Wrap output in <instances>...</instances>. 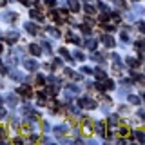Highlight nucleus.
Returning <instances> with one entry per match:
<instances>
[{
  "mask_svg": "<svg viewBox=\"0 0 145 145\" xmlns=\"http://www.w3.org/2000/svg\"><path fill=\"white\" fill-rule=\"evenodd\" d=\"M103 42H105L107 47H112V45H114V40H112L111 36H103Z\"/></svg>",
  "mask_w": 145,
  "mask_h": 145,
  "instance_id": "nucleus-1",
  "label": "nucleus"
},
{
  "mask_svg": "<svg viewBox=\"0 0 145 145\" xmlns=\"http://www.w3.org/2000/svg\"><path fill=\"white\" fill-rule=\"evenodd\" d=\"M25 29L29 31L31 35H36V25H33V24H27V25H25Z\"/></svg>",
  "mask_w": 145,
  "mask_h": 145,
  "instance_id": "nucleus-2",
  "label": "nucleus"
},
{
  "mask_svg": "<svg viewBox=\"0 0 145 145\" xmlns=\"http://www.w3.org/2000/svg\"><path fill=\"white\" fill-rule=\"evenodd\" d=\"M29 49H31V53H33V54H36V56L40 54V47H38V45H35V44H33V45H31Z\"/></svg>",
  "mask_w": 145,
  "mask_h": 145,
  "instance_id": "nucleus-3",
  "label": "nucleus"
},
{
  "mask_svg": "<svg viewBox=\"0 0 145 145\" xmlns=\"http://www.w3.org/2000/svg\"><path fill=\"white\" fill-rule=\"evenodd\" d=\"M69 6H71L72 11H78V2L76 0H69Z\"/></svg>",
  "mask_w": 145,
  "mask_h": 145,
  "instance_id": "nucleus-4",
  "label": "nucleus"
},
{
  "mask_svg": "<svg viewBox=\"0 0 145 145\" xmlns=\"http://www.w3.org/2000/svg\"><path fill=\"white\" fill-rule=\"evenodd\" d=\"M25 67H27V69H36V63L33 60H27L25 62Z\"/></svg>",
  "mask_w": 145,
  "mask_h": 145,
  "instance_id": "nucleus-5",
  "label": "nucleus"
},
{
  "mask_svg": "<svg viewBox=\"0 0 145 145\" xmlns=\"http://www.w3.org/2000/svg\"><path fill=\"white\" fill-rule=\"evenodd\" d=\"M127 63H129L131 67H138V65H140V60H131V58H129V60H127Z\"/></svg>",
  "mask_w": 145,
  "mask_h": 145,
  "instance_id": "nucleus-6",
  "label": "nucleus"
},
{
  "mask_svg": "<svg viewBox=\"0 0 145 145\" xmlns=\"http://www.w3.org/2000/svg\"><path fill=\"white\" fill-rule=\"evenodd\" d=\"M129 102L133 103V105H138V103H140V98H138V96H131V98H129Z\"/></svg>",
  "mask_w": 145,
  "mask_h": 145,
  "instance_id": "nucleus-7",
  "label": "nucleus"
},
{
  "mask_svg": "<svg viewBox=\"0 0 145 145\" xmlns=\"http://www.w3.org/2000/svg\"><path fill=\"white\" fill-rule=\"evenodd\" d=\"M136 49L138 51H145V42H136Z\"/></svg>",
  "mask_w": 145,
  "mask_h": 145,
  "instance_id": "nucleus-8",
  "label": "nucleus"
},
{
  "mask_svg": "<svg viewBox=\"0 0 145 145\" xmlns=\"http://www.w3.org/2000/svg\"><path fill=\"white\" fill-rule=\"evenodd\" d=\"M136 27H138V31L145 33V24H143V22H138V24H136Z\"/></svg>",
  "mask_w": 145,
  "mask_h": 145,
  "instance_id": "nucleus-9",
  "label": "nucleus"
},
{
  "mask_svg": "<svg viewBox=\"0 0 145 145\" xmlns=\"http://www.w3.org/2000/svg\"><path fill=\"white\" fill-rule=\"evenodd\" d=\"M116 6H118V7H121V9H123V7L127 6V4H125V0H116Z\"/></svg>",
  "mask_w": 145,
  "mask_h": 145,
  "instance_id": "nucleus-10",
  "label": "nucleus"
},
{
  "mask_svg": "<svg viewBox=\"0 0 145 145\" xmlns=\"http://www.w3.org/2000/svg\"><path fill=\"white\" fill-rule=\"evenodd\" d=\"M85 13H89V15H94V9L91 6H85Z\"/></svg>",
  "mask_w": 145,
  "mask_h": 145,
  "instance_id": "nucleus-11",
  "label": "nucleus"
},
{
  "mask_svg": "<svg viewBox=\"0 0 145 145\" xmlns=\"http://www.w3.org/2000/svg\"><path fill=\"white\" fill-rule=\"evenodd\" d=\"M136 136H138V140H140V142H145V134H142V133H138V134H136Z\"/></svg>",
  "mask_w": 145,
  "mask_h": 145,
  "instance_id": "nucleus-12",
  "label": "nucleus"
},
{
  "mask_svg": "<svg viewBox=\"0 0 145 145\" xmlns=\"http://www.w3.org/2000/svg\"><path fill=\"white\" fill-rule=\"evenodd\" d=\"M20 2H22V4H29V0H20Z\"/></svg>",
  "mask_w": 145,
  "mask_h": 145,
  "instance_id": "nucleus-13",
  "label": "nucleus"
}]
</instances>
